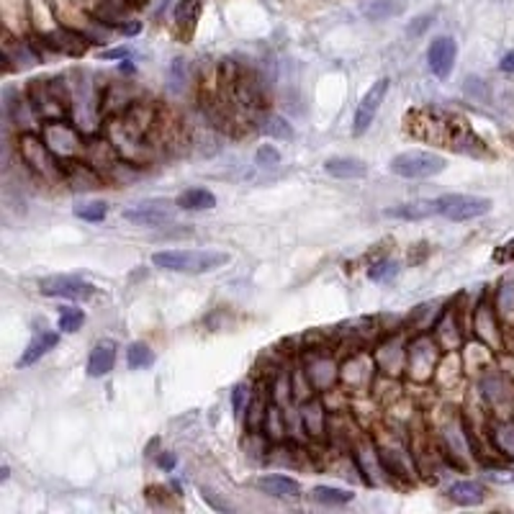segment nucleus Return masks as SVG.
<instances>
[{
  "instance_id": "c9c22d12",
  "label": "nucleus",
  "mask_w": 514,
  "mask_h": 514,
  "mask_svg": "<svg viewBox=\"0 0 514 514\" xmlns=\"http://www.w3.org/2000/svg\"><path fill=\"white\" fill-rule=\"evenodd\" d=\"M185 72H188V65H185V60L178 57V60H173V65L167 69V80H170V93H183L185 90Z\"/></svg>"
},
{
  "instance_id": "cd10ccee",
  "label": "nucleus",
  "mask_w": 514,
  "mask_h": 514,
  "mask_svg": "<svg viewBox=\"0 0 514 514\" xmlns=\"http://www.w3.org/2000/svg\"><path fill=\"white\" fill-rule=\"evenodd\" d=\"M309 496H312V502L324 504V507H345L355 499V492L339 489V486H314Z\"/></svg>"
},
{
  "instance_id": "79ce46f5",
  "label": "nucleus",
  "mask_w": 514,
  "mask_h": 514,
  "mask_svg": "<svg viewBox=\"0 0 514 514\" xmlns=\"http://www.w3.org/2000/svg\"><path fill=\"white\" fill-rule=\"evenodd\" d=\"M118 34H124V37H136L139 31H142V23L139 21H124L118 29H116Z\"/></svg>"
},
{
  "instance_id": "a18cd8bd",
  "label": "nucleus",
  "mask_w": 514,
  "mask_h": 514,
  "mask_svg": "<svg viewBox=\"0 0 514 514\" xmlns=\"http://www.w3.org/2000/svg\"><path fill=\"white\" fill-rule=\"evenodd\" d=\"M427 26H429V16H422V19H417V23H414V26L409 23V29H406V31H409L412 37H420V34H422V31L427 29Z\"/></svg>"
},
{
  "instance_id": "72a5a7b5",
  "label": "nucleus",
  "mask_w": 514,
  "mask_h": 514,
  "mask_svg": "<svg viewBox=\"0 0 514 514\" xmlns=\"http://www.w3.org/2000/svg\"><path fill=\"white\" fill-rule=\"evenodd\" d=\"M399 273V263L396 260H391V257H383V260H376V263H371V268H368V278L371 281H388V278H394Z\"/></svg>"
},
{
  "instance_id": "f3484780",
  "label": "nucleus",
  "mask_w": 514,
  "mask_h": 514,
  "mask_svg": "<svg viewBox=\"0 0 514 514\" xmlns=\"http://www.w3.org/2000/svg\"><path fill=\"white\" fill-rule=\"evenodd\" d=\"M255 489L263 494H268L273 499H301L304 496V489L301 484L291 478V476H281V473H265L255 481Z\"/></svg>"
},
{
  "instance_id": "f257e3e1",
  "label": "nucleus",
  "mask_w": 514,
  "mask_h": 514,
  "mask_svg": "<svg viewBox=\"0 0 514 514\" xmlns=\"http://www.w3.org/2000/svg\"><path fill=\"white\" fill-rule=\"evenodd\" d=\"M229 263V252L222 249H159L152 255V265L170 273L203 275L224 268Z\"/></svg>"
},
{
  "instance_id": "412c9836",
  "label": "nucleus",
  "mask_w": 514,
  "mask_h": 514,
  "mask_svg": "<svg viewBox=\"0 0 514 514\" xmlns=\"http://www.w3.org/2000/svg\"><path fill=\"white\" fill-rule=\"evenodd\" d=\"M383 214L391 216V219H402V222H425L429 216H440L437 199H435V201H432V199H417V201L399 203V206H394V208H386Z\"/></svg>"
},
{
  "instance_id": "20e7f679",
  "label": "nucleus",
  "mask_w": 514,
  "mask_h": 514,
  "mask_svg": "<svg viewBox=\"0 0 514 514\" xmlns=\"http://www.w3.org/2000/svg\"><path fill=\"white\" fill-rule=\"evenodd\" d=\"M42 136H45L46 147L54 152V157L60 162H68V159H78V157L86 155V147H88V136L86 132L69 121V118H54V121H42Z\"/></svg>"
},
{
  "instance_id": "ea45409f",
  "label": "nucleus",
  "mask_w": 514,
  "mask_h": 514,
  "mask_svg": "<svg viewBox=\"0 0 514 514\" xmlns=\"http://www.w3.org/2000/svg\"><path fill=\"white\" fill-rule=\"evenodd\" d=\"M155 463L162 470L170 473V470H175V466H178V458H175V453H165V450H162V453L155 458Z\"/></svg>"
},
{
  "instance_id": "4c0bfd02",
  "label": "nucleus",
  "mask_w": 514,
  "mask_h": 514,
  "mask_svg": "<svg viewBox=\"0 0 514 514\" xmlns=\"http://www.w3.org/2000/svg\"><path fill=\"white\" fill-rule=\"evenodd\" d=\"M492 260L496 265H512L514 263V237L512 240H507L504 245H499L494 249Z\"/></svg>"
},
{
  "instance_id": "9d476101",
  "label": "nucleus",
  "mask_w": 514,
  "mask_h": 514,
  "mask_svg": "<svg viewBox=\"0 0 514 514\" xmlns=\"http://www.w3.org/2000/svg\"><path fill=\"white\" fill-rule=\"evenodd\" d=\"M175 211H178V203L167 201V199H150V201L126 208L121 216L136 226H165L175 219Z\"/></svg>"
},
{
  "instance_id": "e433bc0d",
  "label": "nucleus",
  "mask_w": 514,
  "mask_h": 514,
  "mask_svg": "<svg viewBox=\"0 0 514 514\" xmlns=\"http://www.w3.org/2000/svg\"><path fill=\"white\" fill-rule=\"evenodd\" d=\"M249 402H252L249 383H237V386H234V391H232V409H234V417H237V420L245 414Z\"/></svg>"
},
{
  "instance_id": "c03bdc74",
  "label": "nucleus",
  "mask_w": 514,
  "mask_h": 514,
  "mask_svg": "<svg viewBox=\"0 0 514 514\" xmlns=\"http://www.w3.org/2000/svg\"><path fill=\"white\" fill-rule=\"evenodd\" d=\"M499 69L507 72V75H514V49L512 52H507V54L499 60Z\"/></svg>"
},
{
  "instance_id": "09e8293b",
  "label": "nucleus",
  "mask_w": 514,
  "mask_h": 514,
  "mask_svg": "<svg viewBox=\"0 0 514 514\" xmlns=\"http://www.w3.org/2000/svg\"><path fill=\"white\" fill-rule=\"evenodd\" d=\"M8 478V466H3V470H0V481H5Z\"/></svg>"
},
{
  "instance_id": "dca6fc26",
  "label": "nucleus",
  "mask_w": 514,
  "mask_h": 514,
  "mask_svg": "<svg viewBox=\"0 0 514 514\" xmlns=\"http://www.w3.org/2000/svg\"><path fill=\"white\" fill-rule=\"evenodd\" d=\"M445 147H450V150L458 152V155H470V157L486 155V144H484V139L476 135L473 129H469L463 118H458V121L453 124Z\"/></svg>"
},
{
  "instance_id": "f03ea898",
  "label": "nucleus",
  "mask_w": 514,
  "mask_h": 514,
  "mask_svg": "<svg viewBox=\"0 0 514 514\" xmlns=\"http://www.w3.org/2000/svg\"><path fill=\"white\" fill-rule=\"evenodd\" d=\"M445 355L443 345L437 342L435 335H427V332H417L414 337H409V347H406V376L425 386L432 383L435 379V371L440 365V360Z\"/></svg>"
},
{
  "instance_id": "a19ab883",
  "label": "nucleus",
  "mask_w": 514,
  "mask_h": 514,
  "mask_svg": "<svg viewBox=\"0 0 514 514\" xmlns=\"http://www.w3.org/2000/svg\"><path fill=\"white\" fill-rule=\"evenodd\" d=\"M486 478H492V481H496V484H512V481H514V470L492 469L489 473H486Z\"/></svg>"
},
{
  "instance_id": "2f4dec72",
  "label": "nucleus",
  "mask_w": 514,
  "mask_h": 514,
  "mask_svg": "<svg viewBox=\"0 0 514 514\" xmlns=\"http://www.w3.org/2000/svg\"><path fill=\"white\" fill-rule=\"evenodd\" d=\"M72 214H75L78 219H83V222L98 224L109 216V203L106 201H80V203H75Z\"/></svg>"
},
{
  "instance_id": "4be33fe9",
  "label": "nucleus",
  "mask_w": 514,
  "mask_h": 514,
  "mask_svg": "<svg viewBox=\"0 0 514 514\" xmlns=\"http://www.w3.org/2000/svg\"><path fill=\"white\" fill-rule=\"evenodd\" d=\"M447 499L458 507H478L486 502V486L481 481H455L447 489Z\"/></svg>"
},
{
  "instance_id": "423d86ee",
  "label": "nucleus",
  "mask_w": 514,
  "mask_h": 514,
  "mask_svg": "<svg viewBox=\"0 0 514 514\" xmlns=\"http://www.w3.org/2000/svg\"><path fill=\"white\" fill-rule=\"evenodd\" d=\"M379 373L380 371L379 363H376V355H371L365 347L350 350V355L339 363V383L347 391H353V394L373 391Z\"/></svg>"
},
{
  "instance_id": "6ab92c4d",
  "label": "nucleus",
  "mask_w": 514,
  "mask_h": 514,
  "mask_svg": "<svg viewBox=\"0 0 514 514\" xmlns=\"http://www.w3.org/2000/svg\"><path fill=\"white\" fill-rule=\"evenodd\" d=\"M203 8H206V0H178V5L173 11V21H175L178 37L183 42H188L196 34Z\"/></svg>"
},
{
  "instance_id": "49530a36",
  "label": "nucleus",
  "mask_w": 514,
  "mask_h": 514,
  "mask_svg": "<svg viewBox=\"0 0 514 514\" xmlns=\"http://www.w3.org/2000/svg\"><path fill=\"white\" fill-rule=\"evenodd\" d=\"M170 3H173V0H159V5H157V16H162V13L170 8Z\"/></svg>"
},
{
  "instance_id": "39448f33",
  "label": "nucleus",
  "mask_w": 514,
  "mask_h": 514,
  "mask_svg": "<svg viewBox=\"0 0 514 514\" xmlns=\"http://www.w3.org/2000/svg\"><path fill=\"white\" fill-rule=\"evenodd\" d=\"M447 159L437 152L429 150H406L399 152L396 157H391L388 170L404 180H429L437 178L440 173H445Z\"/></svg>"
},
{
  "instance_id": "1a4fd4ad",
  "label": "nucleus",
  "mask_w": 514,
  "mask_h": 514,
  "mask_svg": "<svg viewBox=\"0 0 514 514\" xmlns=\"http://www.w3.org/2000/svg\"><path fill=\"white\" fill-rule=\"evenodd\" d=\"M39 293L49 298H69V301H88L95 293V286L80 275H49L39 281Z\"/></svg>"
},
{
  "instance_id": "5701e85b",
  "label": "nucleus",
  "mask_w": 514,
  "mask_h": 514,
  "mask_svg": "<svg viewBox=\"0 0 514 514\" xmlns=\"http://www.w3.org/2000/svg\"><path fill=\"white\" fill-rule=\"evenodd\" d=\"M324 170L337 180H363L368 175V165L358 157H330L324 162Z\"/></svg>"
},
{
  "instance_id": "a878e982",
  "label": "nucleus",
  "mask_w": 514,
  "mask_h": 514,
  "mask_svg": "<svg viewBox=\"0 0 514 514\" xmlns=\"http://www.w3.org/2000/svg\"><path fill=\"white\" fill-rule=\"evenodd\" d=\"M257 132L265 135L268 139H281V142H291L293 136H296L291 124L283 116H278V113H263L257 118Z\"/></svg>"
},
{
  "instance_id": "c85d7f7f",
  "label": "nucleus",
  "mask_w": 514,
  "mask_h": 514,
  "mask_svg": "<svg viewBox=\"0 0 514 514\" xmlns=\"http://www.w3.org/2000/svg\"><path fill=\"white\" fill-rule=\"evenodd\" d=\"M492 443L504 458H514V420L492 422Z\"/></svg>"
},
{
  "instance_id": "7c9ffc66",
  "label": "nucleus",
  "mask_w": 514,
  "mask_h": 514,
  "mask_svg": "<svg viewBox=\"0 0 514 514\" xmlns=\"http://www.w3.org/2000/svg\"><path fill=\"white\" fill-rule=\"evenodd\" d=\"M126 365L132 371H144L155 365V350L147 342H132L126 350Z\"/></svg>"
},
{
  "instance_id": "37998d69",
  "label": "nucleus",
  "mask_w": 514,
  "mask_h": 514,
  "mask_svg": "<svg viewBox=\"0 0 514 514\" xmlns=\"http://www.w3.org/2000/svg\"><path fill=\"white\" fill-rule=\"evenodd\" d=\"M201 494H203V502H208L214 510H222V512H226V510H232L229 504H224V502H219L216 496H214V492H208V489H201Z\"/></svg>"
},
{
  "instance_id": "4468645a",
  "label": "nucleus",
  "mask_w": 514,
  "mask_h": 514,
  "mask_svg": "<svg viewBox=\"0 0 514 514\" xmlns=\"http://www.w3.org/2000/svg\"><path fill=\"white\" fill-rule=\"evenodd\" d=\"M499 312L496 306L489 301H481L476 309H473V335L476 339L486 342L492 350L502 347V327H499Z\"/></svg>"
},
{
  "instance_id": "f704fd0d",
  "label": "nucleus",
  "mask_w": 514,
  "mask_h": 514,
  "mask_svg": "<svg viewBox=\"0 0 514 514\" xmlns=\"http://www.w3.org/2000/svg\"><path fill=\"white\" fill-rule=\"evenodd\" d=\"M281 159H283V155H281V150L275 147V144H260L257 147V152H255V165L257 167H278L281 165Z\"/></svg>"
},
{
  "instance_id": "bb28decb",
  "label": "nucleus",
  "mask_w": 514,
  "mask_h": 514,
  "mask_svg": "<svg viewBox=\"0 0 514 514\" xmlns=\"http://www.w3.org/2000/svg\"><path fill=\"white\" fill-rule=\"evenodd\" d=\"M180 211H211L216 206V196L208 188H188L178 196Z\"/></svg>"
},
{
  "instance_id": "de8ad7c7",
  "label": "nucleus",
  "mask_w": 514,
  "mask_h": 514,
  "mask_svg": "<svg viewBox=\"0 0 514 514\" xmlns=\"http://www.w3.org/2000/svg\"><path fill=\"white\" fill-rule=\"evenodd\" d=\"M129 3H132V8H147L152 0H129Z\"/></svg>"
},
{
  "instance_id": "9b49d317",
  "label": "nucleus",
  "mask_w": 514,
  "mask_h": 514,
  "mask_svg": "<svg viewBox=\"0 0 514 514\" xmlns=\"http://www.w3.org/2000/svg\"><path fill=\"white\" fill-rule=\"evenodd\" d=\"M388 88H391V80H388V78H379V80L371 86V90L363 95V101L358 103V111H355V118H353V135L363 136L373 126L380 106H383V101H386V95H388Z\"/></svg>"
},
{
  "instance_id": "473e14b6",
  "label": "nucleus",
  "mask_w": 514,
  "mask_h": 514,
  "mask_svg": "<svg viewBox=\"0 0 514 514\" xmlns=\"http://www.w3.org/2000/svg\"><path fill=\"white\" fill-rule=\"evenodd\" d=\"M83 324H86V312L78 309V306H65L60 312V319H57V330L62 335H75Z\"/></svg>"
},
{
  "instance_id": "a211bd4d",
  "label": "nucleus",
  "mask_w": 514,
  "mask_h": 514,
  "mask_svg": "<svg viewBox=\"0 0 514 514\" xmlns=\"http://www.w3.org/2000/svg\"><path fill=\"white\" fill-rule=\"evenodd\" d=\"M301 422L304 429L312 440H324L327 437V422H330V412H324V404L319 399V394H314L312 399L301 402Z\"/></svg>"
},
{
  "instance_id": "2eb2a0df",
  "label": "nucleus",
  "mask_w": 514,
  "mask_h": 514,
  "mask_svg": "<svg viewBox=\"0 0 514 514\" xmlns=\"http://www.w3.org/2000/svg\"><path fill=\"white\" fill-rule=\"evenodd\" d=\"M481 396L492 406H504L514 402V379L504 371H494L486 368L481 373Z\"/></svg>"
},
{
  "instance_id": "7ed1b4c3",
  "label": "nucleus",
  "mask_w": 514,
  "mask_h": 514,
  "mask_svg": "<svg viewBox=\"0 0 514 514\" xmlns=\"http://www.w3.org/2000/svg\"><path fill=\"white\" fill-rule=\"evenodd\" d=\"M21 162L46 183H62V162L46 147L42 132H19Z\"/></svg>"
},
{
  "instance_id": "6e6552de",
  "label": "nucleus",
  "mask_w": 514,
  "mask_h": 514,
  "mask_svg": "<svg viewBox=\"0 0 514 514\" xmlns=\"http://www.w3.org/2000/svg\"><path fill=\"white\" fill-rule=\"evenodd\" d=\"M304 373L312 380L314 391L324 394L339 380V363H337L324 347H309L306 350V360H304Z\"/></svg>"
},
{
  "instance_id": "58836bf2",
  "label": "nucleus",
  "mask_w": 514,
  "mask_h": 514,
  "mask_svg": "<svg viewBox=\"0 0 514 514\" xmlns=\"http://www.w3.org/2000/svg\"><path fill=\"white\" fill-rule=\"evenodd\" d=\"M132 49L129 46H116V49H106L101 52V60H121V62H129L132 60Z\"/></svg>"
},
{
  "instance_id": "aec40b11",
  "label": "nucleus",
  "mask_w": 514,
  "mask_h": 514,
  "mask_svg": "<svg viewBox=\"0 0 514 514\" xmlns=\"http://www.w3.org/2000/svg\"><path fill=\"white\" fill-rule=\"evenodd\" d=\"M116 342L113 339H98L95 345H93V350H90L88 355V365H86V373H88L90 379H103V376H109L113 371V365H116Z\"/></svg>"
},
{
  "instance_id": "c756f323",
  "label": "nucleus",
  "mask_w": 514,
  "mask_h": 514,
  "mask_svg": "<svg viewBox=\"0 0 514 514\" xmlns=\"http://www.w3.org/2000/svg\"><path fill=\"white\" fill-rule=\"evenodd\" d=\"M494 306H496V312H499L502 319H507V316L514 314V273L504 275L499 281V289L494 293Z\"/></svg>"
},
{
  "instance_id": "393cba45",
  "label": "nucleus",
  "mask_w": 514,
  "mask_h": 514,
  "mask_svg": "<svg viewBox=\"0 0 514 514\" xmlns=\"http://www.w3.org/2000/svg\"><path fill=\"white\" fill-rule=\"evenodd\" d=\"M360 13L368 21H388L404 13V0H358Z\"/></svg>"
},
{
  "instance_id": "b1692460",
  "label": "nucleus",
  "mask_w": 514,
  "mask_h": 514,
  "mask_svg": "<svg viewBox=\"0 0 514 514\" xmlns=\"http://www.w3.org/2000/svg\"><path fill=\"white\" fill-rule=\"evenodd\" d=\"M57 342H60V332H49V330L37 332V335L31 337V342L26 345V350L21 353V358H19V368H29V365H34L37 360L45 358L49 350H54V347H57Z\"/></svg>"
},
{
  "instance_id": "0eeeda50",
  "label": "nucleus",
  "mask_w": 514,
  "mask_h": 514,
  "mask_svg": "<svg viewBox=\"0 0 514 514\" xmlns=\"http://www.w3.org/2000/svg\"><path fill=\"white\" fill-rule=\"evenodd\" d=\"M492 208V199L473 196V193H445L437 199V211L447 222H473L486 216Z\"/></svg>"
},
{
  "instance_id": "ddd939ff",
  "label": "nucleus",
  "mask_w": 514,
  "mask_h": 514,
  "mask_svg": "<svg viewBox=\"0 0 514 514\" xmlns=\"http://www.w3.org/2000/svg\"><path fill=\"white\" fill-rule=\"evenodd\" d=\"M458 60V45L453 37H435L427 46V65L437 80H447Z\"/></svg>"
},
{
  "instance_id": "f8f14e48",
  "label": "nucleus",
  "mask_w": 514,
  "mask_h": 514,
  "mask_svg": "<svg viewBox=\"0 0 514 514\" xmlns=\"http://www.w3.org/2000/svg\"><path fill=\"white\" fill-rule=\"evenodd\" d=\"M62 183L68 185L69 191H75V193H88V191L103 188L106 175L98 173L86 157H78V159L62 162Z\"/></svg>"
}]
</instances>
